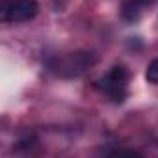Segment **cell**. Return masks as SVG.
<instances>
[{"instance_id":"6da1fadb","label":"cell","mask_w":158,"mask_h":158,"mask_svg":"<svg viewBox=\"0 0 158 158\" xmlns=\"http://www.w3.org/2000/svg\"><path fill=\"white\" fill-rule=\"evenodd\" d=\"M127 82H128V71L125 67H112L102 78L95 82L97 89L110 97L115 102H123L127 97Z\"/></svg>"},{"instance_id":"7a4b0ae2","label":"cell","mask_w":158,"mask_h":158,"mask_svg":"<svg viewBox=\"0 0 158 158\" xmlns=\"http://www.w3.org/2000/svg\"><path fill=\"white\" fill-rule=\"evenodd\" d=\"M39 10L37 0H4L2 2V21L6 23H24L35 17Z\"/></svg>"},{"instance_id":"3957f363","label":"cell","mask_w":158,"mask_h":158,"mask_svg":"<svg viewBox=\"0 0 158 158\" xmlns=\"http://www.w3.org/2000/svg\"><path fill=\"white\" fill-rule=\"evenodd\" d=\"M93 63H95V58L89 52H73V54H67L63 60H60L58 65H54V69L58 71V74H63V76H78L86 73Z\"/></svg>"},{"instance_id":"277c9868","label":"cell","mask_w":158,"mask_h":158,"mask_svg":"<svg viewBox=\"0 0 158 158\" xmlns=\"http://www.w3.org/2000/svg\"><path fill=\"white\" fill-rule=\"evenodd\" d=\"M156 0H127L123 4V17L127 21H138L141 17V11L149 6H152Z\"/></svg>"},{"instance_id":"5b68a950","label":"cell","mask_w":158,"mask_h":158,"mask_svg":"<svg viewBox=\"0 0 158 158\" xmlns=\"http://www.w3.org/2000/svg\"><path fill=\"white\" fill-rule=\"evenodd\" d=\"M145 78L149 82H152V84H158V60L149 63V67L145 71Z\"/></svg>"}]
</instances>
